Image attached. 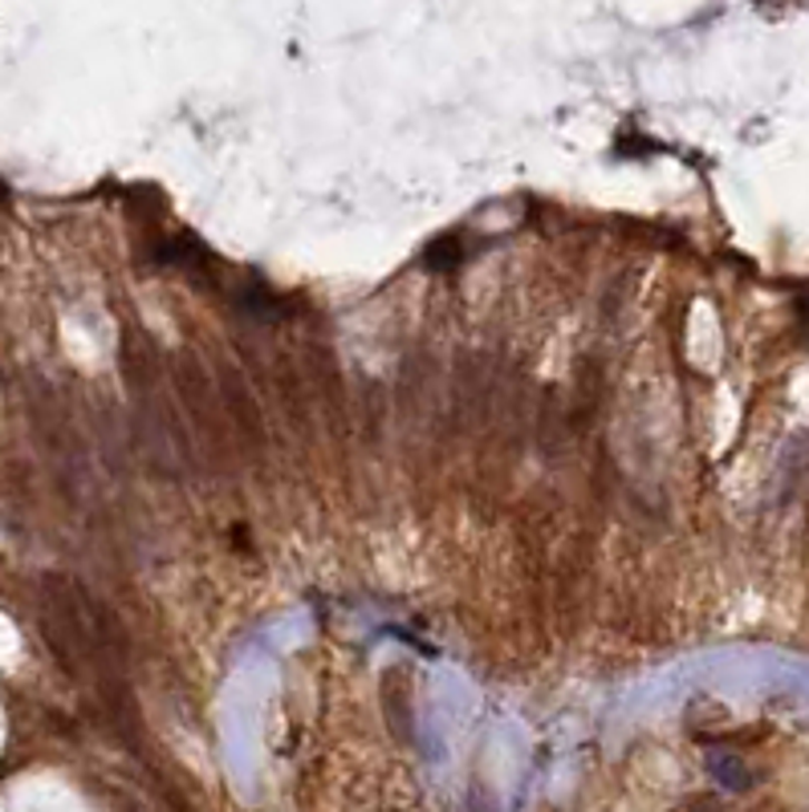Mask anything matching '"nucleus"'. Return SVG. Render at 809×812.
<instances>
[{
	"mask_svg": "<svg viewBox=\"0 0 809 812\" xmlns=\"http://www.w3.org/2000/svg\"><path fill=\"white\" fill-rule=\"evenodd\" d=\"M0 204H4V187H0Z\"/></svg>",
	"mask_w": 809,
	"mask_h": 812,
	"instance_id": "1",
	"label": "nucleus"
}]
</instances>
